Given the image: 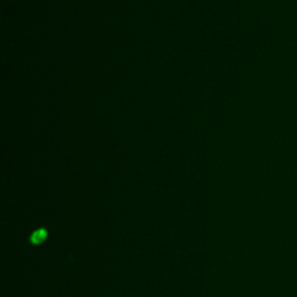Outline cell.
I'll use <instances>...</instances> for the list:
<instances>
[{
	"label": "cell",
	"mask_w": 297,
	"mask_h": 297,
	"mask_svg": "<svg viewBox=\"0 0 297 297\" xmlns=\"http://www.w3.org/2000/svg\"><path fill=\"white\" fill-rule=\"evenodd\" d=\"M44 237H45L44 231H38V232H36L35 234H34L33 241L35 243H41L44 239Z\"/></svg>",
	"instance_id": "1"
}]
</instances>
